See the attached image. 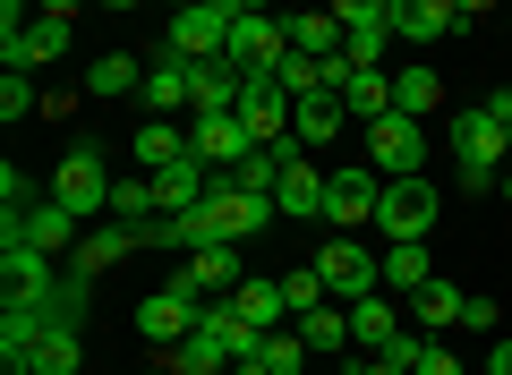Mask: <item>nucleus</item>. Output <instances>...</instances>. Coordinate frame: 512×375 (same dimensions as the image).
Segmentation results:
<instances>
[{"label":"nucleus","mask_w":512,"mask_h":375,"mask_svg":"<svg viewBox=\"0 0 512 375\" xmlns=\"http://www.w3.org/2000/svg\"><path fill=\"white\" fill-rule=\"evenodd\" d=\"M299 341L308 350H350V307H308L299 316Z\"/></svg>","instance_id":"obj_33"},{"label":"nucleus","mask_w":512,"mask_h":375,"mask_svg":"<svg viewBox=\"0 0 512 375\" xmlns=\"http://www.w3.org/2000/svg\"><path fill=\"white\" fill-rule=\"evenodd\" d=\"M384 179L376 171H325V222H342L333 239H359V222H376Z\"/></svg>","instance_id":"obj_7"},{"label":"nucleus","mask_w":512,"mask_h":375,"mask_svg":"<svg viewBox=\"0 0 512 375\" xmlns=\"http://www.w3.org/2000/svg\"><path fill=\"white\" fill-rule=\"evenodd\" d=\"M436 103H444V77L427 69V60L393 77V111H402V120H419V128H427V111H436Z\"/></svg>","instance_id":"obj_26"},{"label":"nucleus","mask_w":512,"mask_h":375,"mask_svg":"<svg viewBox=\"0 0 512 375\" xmlns=\"http://www.w3.org/2000/svg\"><path fill=\"white\" fill-rule=\"evenodd\" d=\"M282 162H291V145H274V154L256 145V154L231 171V188H239V197H256V205H274V188H282ZM274 222H282V214H274Z\"/></svg>","instance_id":"obj_23"},{"label":"nucleus","mask_w":512,"mask_h":375,"mask_svg":"<svg viewBox=\"0 0 512 375\" xmlns=\"http://www.w3.org/2000/svg\"><path fill=\"white\" fill-rule=\"evenodd\" d=\"M137 103H146V120H171V111L188 103V60H180V52L146 60V86H137Z\"/></svg>","instance_id":"obj_19"},{"label":"nucleus","mask_w":512,"mask_h":375,"mask_svg":"<svg viewBox=\"0 0 512 375\" xmlns=\"http://www.w3.org/2000/svg\"><path fill=\"white\" fill-rule=\"evenodd\" d=\"M308 341H299L291 333V324H282V333H265V341H256V367H265V375H299V367H308Z\"/></svg>","instance_id":"obj_32"},{"label":"nucleus","mask_w":512,"mask_h":375,"mask_svg":"<svg viewBox=\"0 0 512 375\" xmlns=\"http://www.w3.org/2000/svg\"><path fill=\"white\" fill-rule=\"evenodd\" d=\"M188 154H197V162H205L214 179H231L239 162L256 154V137L239 128V111H222V120H197V128H188Z\"/></svg>","instance_id":"obj_12"},{"label":"nucleus","mask_w":512,"mask_h":375,"mask_svg":"<svg viewBox=\"0 0 512 375\" xmlns=\"http://www.w3.org/2000/svg\"><path fill=\"white\" fill-rule=\"evenodd\" d=\"M205 214H214L222 248H239V239H248V231H265V222H274V205H256V197H239L231 179H214V197H205Z\"/></svg>","instance_id":"obj_17"},{"label":"nucleus","mask_w":512,"mask_h":375,"mask_svg":"<svg viewBox=\"0 0 512 375\" xmlns=\"http://www.w3.org/2000/svg\"><path fill=\"white\" fill-rule=\"evenodd\" d=\"M487 375H512V341H495V350H487Z\"/></svg>","instance_id":"obj_43"},{"label":"nucleus","mask_w":512,"mask_h":375,"mask_svg":"<svg viewBox=\"0 0 512 375\" xmlns=\"http://www.w3.org/2000/svg\"><path fill=\"white\" fill-rule=\"evenodd\" d=\"M0 282H9V307H43V299L60 290V273H52V256H43V248L0 239Z\"/></svg>","instance_id":"obj_10"},{"label":"nucleus","mask_w":512,"mask_h":375,"mask_svg":"<svg viewBox=\"0 0 512 375\" xmlns=\"http://www.w3.org/2000/svg\"><path fill=\"white\" fill-rule=\"evenodd\" d=\"M282 299H291V316H308V307H325V273H282Z\"/></svg>","instance_id":"obj_38"},{"label":"nucleus","mask_w":512,"mask_h":375,"mask_svg":"<svg viewBox=\"0 0 512 375\" xmlns=\"http://www.w3.org/2000/svg\"><path fill=\"white\" fill-rule=\"evenodd\" d=\"M0 239H26V248H43V256H69V248H77V214H69L60 197H43L35 214H18Z\"/></svg>","instance_id":"obj_14"},{"label":"nucleus","mask_w":512,"mask_h":375,"mask_svg":"<svg viewBox=\"0 0 512 375\" xmlns=\"http://www.w3.org/2000/svg\"><path fill=\"white\" fill-rule=\"evenodd\" d=\"M239 128H248V137L265 145V154H274V145H282V128H291V94H282L274 77H256V86H248V103H239Z\"/></svg>","instance_id":"obj_16"},{"label":"nucleus","mask_w":512,"mask_h":375,"mask_svg":"<svg viewBox=\"0 0 512 375\" xmlns=\"http://www.w3.org/2000/svg\"><path fill=\"white\" fill-rule=\"evenodd\" d=\"M444 197L436 179H384V205H376V231L393 239V248H427V231H436Z\"/></svg>","instance_id":"obj_2"},{"label":"nucleus","mask_w":512,"mask_h":375,"mask_svg":"<svg viewBox=\"0 0 512 375\" xmlns=\"http://www.w3.org/2000/svg\"><path fill=\"white\" fill-rule=\"evenodd\" d=\"M453 0H393V35H402V43H419V52H427V43H436V35H453Z\"/></svg>","instance_id":"obj_21"},{"label":"nucleus","mask_w":512,"mask_h":375,"mask_svg":"<svg viewBox=\"0 0 512 375\" xmlns=\"http://www.w3.org/2000/svg\"><path fill=\"white\" fill-rule=\"evenodd\" d=\"M461 299H470V290H453V282H427L419 299H410V316H419V333H444V324H461Z\"/></svg>","instance_id":"obj_31"},{"label":"nucleus","mask_w":512,"mask_h":375,"mask_svg":"<svg viewBox=\"0 0 512 375\" xmlns=\"http://www.w3.org/2000/svg\"><path fill=\"white\" fill-rule=\"evenodd\" d=\"M342 128H350L342 94H308V103H291V137H299V145H333Z\"/></svg>","instance_id":"obj_22"},{"label":"nucleus","mask_w":512,"mask_h":375,"mask_svg":"<svg viewBox=\"0 0 512 375\" xmlns=\"http://www.w3.org/2000/svg\"><path fill=\"white\" fill-rule=\"evenodd\" d=\"M453 154H461V162H495V154H512V145H504V120H495L487 103L453 111Z\"/></svg>","instance_id":"obj_20"},{"label":"nucleus","mask_w":512,"mask_h":375,"mask_svg":"<svg viewBox=\"0 0 512 375\" xmlns=\"http://www.w3.org/2000/svg\"><path fill=\"white\" fill-rule=\"evenodd\" d=\"M333 18H342V52L359 60V69H376L384 43H393V0H342Z\"/></svg>","instance_id":"obj_9"},{"label":"nucleus","mask_w":512,"mask_h":375,"mask_svg":"<svg viewBox=\"0 0 512 375\" xmlns=\"http://www.w3.org/2000/svg\"><path fill=\"white\" fill-rule=\"evenodd\" d=\"M111 188H120V179L103 171V154H94V145H77V154H60V171H52V197L69 205L77 222H94V214H111Z\"/></svg>","instance_id":"obj_4"},{"label":"nucleus","mask_w":512,"mask_h":375,"mask_svg":"<svg viewBox=\"0 0 512 375\" xmlns=\"http://www.w3.org/2000/svg\"><path fill=\"white\" fill-rule=\"evenodd\" d=\"M393 341H402V307H393V299H359V307H350V350H359V358H384Z\"/></svg>","instance_id":"obj_18"},{"label":"nucleus","mask_w":512,"mask_h":375,"mask_svg":"<svg viewBox=\"0 0 512 375\" xmlns=\"http://www.w3.org/2000/svg\"><path fill=\"white\" fill-rule=\"evenodd\" d=\"M427 282H436V273H427V248H384V290H410V299H419Z\"/></svg>","instance_id":"obj_34"},{"label":"nucleus","mask_w":512,"mask_h":375,"mask_svg":"<svg viewBox=\"0 0 512 375\" xmlns=\"http://www.w3.org/2000/svg\"><path fill=\"white\" fill-rule=\"evenodd\" d=\"M180 273H188L197 290H222V299H231V290L248 282V273H239V248H197V256H188Z\"/></svg>","instance_id":"obj_28"},{"label":"nucleus","mask_w":512,"mask_h":375,"mask_svg":"<svg viewBox=\"0 0 512 375\" xmlns=\"http://www.w3.org/2000/svg\"><path fill=\"white\" fill-rule=\"evenodd\" d=\"M504 205H512V171H504Z\"/></svg>","instance_id":"obj_45"},{"label":"nucleus","mask_w":512,"mask_h":375,"mask_svg":"<svg viewBox=\"0 0 512 375\" xmlns=\"http://www.w3.org/2000/svg\"><path fill=\"white\" fill-rule=\"evenodd\" d=\"M231 375H265V367H256V358H248V367H231Z\"/></svg>","instance_id":"obj_44"},{"label":"nucleus","mask_w":512,"mask_h":375,"mask_svg":"<svg viewBox=\"0 0 512 375\" xmlns=\"http://www.w3.org/2000/svg\"><path fill=\"white\" fill-rule=\"evenodd\" d=\"M86 358H77V333H43V350H35V367L26 375H77Z\"/></svg>","instance_id":"obj_36"},{"label":"nucleus","mask_w":512,"mask_h":375,"mask_svg":"<svg viewBox=\"0 0 512 375\" xmlns=\"http://www.w3.org/2000/svg\"><path fill=\"white\" fill-rule=\"evenodd\" d=\"M350 375H410V367H402L393 350H384V358H350Z\"/></svg>","instance_id":"obj_42"},{"label":"nucleus","mask_w":512,"mask_h":375,"mask_svg":"<svg viewBox=\"0 0 512 375\" xmlns=\"http://www.w3.org/2000/svg\"><path fill=\"white\" fill-rule=\"evenodd\" d=\"M69 0H52V9H35V26H26V69H35V60H60L69 52Z\"/></svg>","instance_id":"obj_27"},{"label":"nucleus","mask_w":512,"mask_h":375,"mask_svg":"<svg viewBox=\"0 0 512 375\" xmlns=\"http://www.w3.org/2000/svg\"><path fill=\"white\" fill-rule=\"evenodd\" d=\"M197 316H205V290L188 282V273H171V290H146V299H137V333H146L154 350H180V341L197 333Z\"/></svg>","instance_id":"obj_3"},{"label":"nucleus","mask_w":512,"mask_h":375,"mask_svg":"<svg viewBox=\"0 0 512 375\" xmlns=\"http://www.w3.org/2000/svg\"><path fill=\"white\" fill-rule=\"evenodd\" d=\"M461 333H495V299H487V290L461 299Z\"/></svg>","instance_id":"obj_40"},{"label":"nucleus","mask_w":512,"mask_h":375,"mask_svg":"<svg viewBox=\"0 0 512 375\" xmlns=\"http://www.w3.org/2000/svg\"><path fill=\"white\" fill-rule=\"evenodd\" d=\"M248 86L256 77L231 69V60H197V69H188V111H197V120H222V111L248 103Z\"/></svg>","instance_id":"obj_11"},{"label":"nucleus","mask_w":512,"mask_h":375,"mask_svg":"<svg viewBox=\"0 0 512 375\" xmlns=\"http://www.w3.org/2000/svg\"><path fill=\"white\" fill-rule=\"evenodd\" d=\"M137 162H146V179H154V171H171V162H188V128L146 120V128H137Z\"/></svg>","instance_id":"obj_29"},{"label":"nucleus","mask_w":512,"mask_h":375,"mask_svg":"<svg viewBox=\"0 0 512 375\" xmlns=\"http://www.w3.org/2000/svg\"><path fill=\"white\" fill-rule=\"evenodd\" d=\"M146 86V60H128V52H103L86 69V94H137Z\"/></svg>","instance_id":"obj_30"},{"label":"nucleus","mask_w":512,"mask_h":375,"mask_svg":"<svg viewBox=\"0 0 512 375\" xmlns=\"http://www.w3.org/2000/svg\"><path fill=\"white\" fill-rule=\"evenodd\" d=\"M231 307L256 324V333H282V324H291V299H282V282H239V290H231Z\"/></svg>","instance_id":"obj_24"},{"label":"nucleus","mask_w":512,"mask_h":375,"mask_svg":"<svg viewBox=\"0 0 512 375\" xmlns=\"http://www.w3.org/2000/svg\"><path fill=\"white\" fill-rule=\"evenodd\" d=\"M146 248V239L128 231V222H103V231H86L69 248V282H94V273H111V265H128V256Z\"/></svg>","instance_id":"obj_13"},{"label":"nucleus","mask_w":512,"mask_h":375,"mask_svg":"<svg viewBox=\"0 0 512 375\" xmlns=\"http://www.w3.org/2000/svg\"><path fill=\"white\" fill-rule=\"evenodd\" d=\"M274 214L282 222H325V171L316 162H282V188H274Z\"/></svg>","instance_id":"obj_15"},{"label":"nucleus","mask_w":512,"mask_h":375,"mask_svg":"<svg viewBox=\"0 0 512 375\" xmlns=\"http://www.w3.org/2000/svg\"><path fill=\"white\" fill-rule=\"evenodd\" d=\"M111 214H120L128 231H146L154 222V179H120V188H111Z\"/></svg>","instance_id":"obj_35"},{"label":"nucleus","mask_w":512,"mask_h":375,"mask_svg":"<svg viewBox=\"0 0 512 375\" xmlns=\"http://www.w3.org/2000/svg\"><path fill=\"white\" fill-rule=\"evenodd\" d=\"M239 18H248V0H188V9H171V52L197 69V60H231V35Z\"/></svg>","instance_id":"obj_1"},{"label":"nucleus","mask_w":512,"mask_h":375,"mask_svg":"<svg viewBox=\"0 0 512 375\" xmlns=\"http://www.w3.org/2000/svg\"><path fill=\"white\" fill-rule=\"evenodd\" d=\"M77 316H86V282H60L52 299H43V324H52V333H77Z\"/></svg>","instance_id":"obj_37"},{"label":"nucleus","mask_w":512,"mask_h":375,"mask_svg":"<svg viewBox=\"0 0 512 375\" xmlns=\"http://www.w3.org/2000/svg\"><path fill=\"white\" fill-rule=\"evenodd\" d=\"M453 179H461V188H470V197H487V188H495V162H461Z\"/></svg>","instance_id":"obj_41"},{"label":"nucleus","mask_w":512,"mask_h":375,"mask_svg":"<svg viewBox=\"0 0 512 375\" xmlns=\"http://www.w3.org/2000/svg\"><path fill=\"white\" fill-rule=\"evenodd\" d=\"M367 154H376V171H384V179H427V171H419V162H427V128L393 111V120L367 128Z\"/></svg>","instance_id":"obj_8"},{"label":"nucleus","mask_w":512,"mask_h":375,"mask_svg":"<svg viewBox=\"0 0 512 375\" xmlns=\"http://www.w3.org/2000/svg\"><path fill=\"white\" fill-rule=\"evenodd\" d=\"M316 273H325V290H342V299L359 307V299H376L384 256H367L359 239H325V248H316Z\"/></svg>","instance_id":"obj_6"},{"label":"nucleus","mask_w":512,"mask_h":375,"mask_svg":"<svg viewBox=\"0 0 512 375\" xmlns=\"http://www.w3.org/2000/svg\"><path fill=\"white\" fill-rule=\"evenodd\" d=\"M35 111V86H26V69H9L0 77V120H26Z\"/></svg>","instance_id":"obj_39"},{"label":"nucleus","mask_w":512,"mask_h":375,"mask_svg":"<svg viewBox=\"0 0 512 375\" xmlns=\"http://www.w3.org/2000/svg\"><path fill=\"white\" fill-rule=\"evenodd\" d=\"M282 60H291V18H265V9H248V18H239V35H231V69L274 77Z\"/></svg>","instance_id":"obj_5"},{"label":"nucleus","mask_w":512,"mask_h":375,"mask_svg":"<svg viewBox=\"0 0 512 375\" xmlns=\"http://www.w3.org/2000/svg\"><path fill=\"white\" fill-rule=\"evenodd\" d=\"M291 52L342 60V18H333V9H299V18H291Z\"/></svg>","instance_id":"obj_25"}]
</instances>
